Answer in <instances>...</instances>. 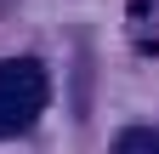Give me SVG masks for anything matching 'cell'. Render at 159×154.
I'll use <instances>...</instances> for the list:
<instances>
[{
	"mask_svg": "<svg viewBox=\"0 0 159 154\" xmlns=\"http://www.w3.org/2000/svg\"><path fill=\"white\" fill-rule=\"evenodd\" d=\"M46 103V69L34 57L0 63V137H23Z\"/></svg>",
	"mask_w": 159,
	"mask_h": 154,
	"instance_id": "1",
	"label": "cell"
},
{
	"mask_svg": "<svg viewBox=\"0 0 159 154\" xmlns=\"http://www.w3.org/2000/svg\"><path fill=\"white\" fill-rule=\"evenodd\" d=\"M114 154H159V131H148V126H125L114 137Z\"/></svg>",
	"mask_w": 159,
	"mask_h": 154,
	"instance_id": "2",
	"label": "cell"
}]
</instances>
